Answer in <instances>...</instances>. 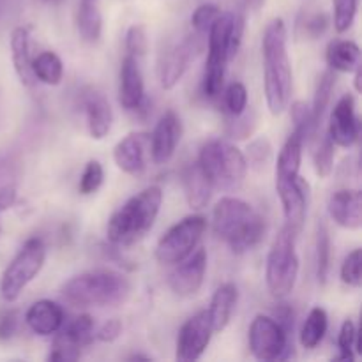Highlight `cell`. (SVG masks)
I'll return each instance as SVG.
<instances>
[{
	"mask_svg": "<svg viewBox=\"0 0 362 362\" xmlns=\"http://www.w3.org/2000/svg\"><path fill=\"white\" fill-rule=\"evenodd\" d=\"M288 32L281 18H272L262 39L264 55V88L267 108L272 115H279L290 105L293 90V71L288 57Z\"/></svg>",
	"mask_w": 362,
	"mask_h": 362,
	"instance_id": "6da1fadb",
	"label": "cell"
},
{
	"mask_svg": "<svg viewBox=\"0 0 362 362\" xmlns=\"http://www.w3.org/2000/svg\"><path fill=\"white\" fill-rule=\"evenodd\" d=\"M214 233L228 244L235 255L255 250L265 235V218L247 202L235 197H223L212 212Z\"/></svg>",
	"mask_w": 362,
	"mask_h": 362,
	"instance_id": "7a4b0ae2",
	"label": "cell"
},
{
	"mask_svg": "<svg viewBox=\"0 0 362 362\" xmlns=\"http://www.w3.org/2000/svg\"><path fill=\"white\" fill-rule=\"evenodd\" d=\"M163 205L159 186H148L117 209L106 225V239L117 247L133 246L154 226Z\"/></svg>",
	"mask_w": 362,
	"mask_h": 362,
	"instance_id": "3957f363",
	"label": "cell"
},
{
	"mask_svg": "<svg viewBox=\"0 0 362 362\" xmlns=\"http://www.w3.org/2000/svg\"><path fill=\"white\" fill-rule=\"evenodd\" d=\"M131 281L112 269H95L73 276L62 285V297L73 308H115L131 296Z\"/></svg>",
	"mask_w": 362,
	"mask_h": 362,
	"instance_id": "277c9868",
	"label": "cell"
},
{
	"mask_svg": "<svg viewBox=\"0 0 362 362\" xmlns=\"http://www.w3.org/2000/svg\"><path fill=\"white\" fill-rule=\"evenodd\" d=\"M237 13H219L207 32V60H205L202 90L209 99H218L223 92L226 66L239 53L233 45Z\"/></svg>",
	"mask_w": 362,
	"mask_h": 362,
	"instance_id": "5b68a950",
	"label": "cell"
},
{
	"mask_svg": "<svg viewBox=\"0 0 362 362\" xmlns=\"http://www.w3.org/2000/svg\"><path fill=\"white\" fill-rule=\"evenodd\" d=\"M198 165L211 180L214 189H239L247 173L244 152L221 138H214L202 145L200 154H198Z\"/></svg>",
	"mask_w": 362,
	"mask_h": 362,
	"instance_id": "8992f818",
	"label": "cell"
},
{
	"mask_svg": "<svg viewBox=\"0 0 362 362\" xmlns=\"http://www.w3.org/2000/svg\"><path fill=\"white\" fill-rule=\"evenodd\" d=\"M297 235L288 225L279 230L278 235L272 240L269 250L267 262H265V283L276 299H285L296 288L299 278V255H297Z\"/></svg>",
	"mask_w": 362,
	"mask_h": 362,
	"instance_id": "52a82bcc",
	"label": "cell"
},
{
	"mask_svg": "<svg viewBox=\"0 0 362 362\" xmlns=\"http://www.w3.org/2000/svg\"><path fill=\"white\" fill-rule=\"evenodd\" d=\"M46 262V246L41 239L25 240L16 257L9 262L0 278V296L6 303H14L25 288L42 271Z\"/></svg>",
	"mask_w": 362,
	"mask_h": 362,
	"instance_id": "ba28073f",
	"label": "cell"
},
{
	"mask_svg": "<svg viewBox=\"0 0 362 362\" xmlns=\"http://www.w3.org/2000/svg\"><path fill=\"white\" fill-rule=\"evenodd\" d=\"M205 230H207V219L204 216H186L159 239L154 253L156 260L161 265H177L197 250Z\"/></svg>",
	"mask_w": 362,
	"mask_h": 362,
	"instance_id": "9c48e42d",
	"label": "cell"
},
{
	"mask_svg": "<svg viewBox=\"0 0 362 362\" xmlns=\"http://www.w3.org/2000/svg\"><path fill=\"white\" fill-rule=\"evenodd\" d=\"M247 341L255 359L264 362L288 359L290 349H293L285 329L269 315H257L253 318Z\"/></svg>",
	"mask_w": 362,
	"mask_h": 362,
	"instance_id": "30bf717a",
	"label": "cell"
},
{
	"mask_svg": "<svg viewBox=\"0 0 362 362\" xmlns=\"http://www.w3.org/2000/svg\"><path fill=\"white\" fill-rule=\"evenodd\" d=\"M205 45H207V35L194 32V34L187 35L180 42L173 45L170 49H166L161 66H159V80H161V87L165 90H172L182 80L189 64L197 59V55L205 48Z\"/></svg>",
	"mask_w": 362,
	"mask_h": 362,
	"instance_id": "8fae6325",
	"label": "cell"
},
{
	"mask_svg": "<svg viewBox=\"0 0 362 362\" xmlns=\"http://www.w3.org/2000/svg\"><path fill=\"white\" fill-rule=\"evenodd\" d=\"M212 331L211 318L207 310L198 311L191 318H187L177 334L175 343V359L180 362L198 361L211 345Z\"/></svg>",
	"mask_w": 362,
	"mask_h": 362,
	"instance_id": "7c38bea8",
	"label": "cell"
},
{
	"mask_svg": "<svg viewBox=\"0 0 362 362\" xmlns=\"http://www.w3.org/2000/svg\"><path fill=\"white\" fill-rule=\"evenodd\" d=\"M276 191L281 200L285 225H288L296 232H300L306 221L308 205L311 198L308 180L300 175L292 177V179H276Z\"/></svg>",
	"mask_w": 362,
	"mask_h": 362,
	"instance_id": "4fadbf2b",
	"label": "cell"
},
{
	"mask_svg": "<svg viewBox=\"0 0 362 362\" xmlns=\"http://www.w3.org/2000/svg\"><path fill=\"white\" fill-rule=\"evenodd\" d=\"M327 134L336 147L350 148L357 144L361 136V119L356 112L354 95L345 94L336 103L329 117Z\"/></svg>",
	"mask_w": 362,
	"mask_h": 362,
	"instance_id": "5bb4252c",
	"label": "cell"
},
{
	"mask_svg": "<svg viewBox=\"0 0 362 362\" xmlns=\"http://www.w3.org/2000/svg\"><path fill=\"white\" fill-rule=\"evenodd\" d=\"M205 272H207V251L200 247V250H194L182 262H179L177 267L170 272V290L179 297L197 296L204 285Z\"/></svg>",
	"mask_w": 362,
	"mask_h": 362,
	"instance_id": "9a60e30c",
	"label": "cell"
},
{
	"mask_svg": "<svg viewBox=\"0 0 362 362\" xmlns=\"http://www.w3.org/2000/svg\"><path fill=\"white\" fill-rule=\"evenodd\" d=\"M182 138V122L173 110H168L161 115L156 124L154 131L148 136L151 158L156 165H166L173 158L177 145Z\"/></svg>",
	"mask_w": 362,
	"mask_h": 362,
	"instance_id": "2e32d148",
	"label": "cell"
},
{
	"mask_svg": "<svg viewBox=\"0 0 362 362\" xmlns=\"http://www.w3.org/2000/svg\"><path fill=\"white\" fill-rule=\"evenodd\" d=\"M148 134L129 133L113 147V161L120 172L138 177L147 168Z\"/></svg>",
	"mask_w": 362,
	"mask_h": 362,
	"instance_id": "e0dca14e",
	"label": "cell"
},
{
	"mask_svg": "<svg viewBox=\"0 0 362 362\" xmlns=\"http://www.w3.org/2000/svg\"><path fill=\"white\" fill-rule=\"evenodd\" d=\"M145 101V83L136 57L127 53L120 64L119 103L127 112H136Z\"/></svg>",
	"mask_w": 362,
	"mask_h": 362,
	"instance_id": "ac0fdd59",
	"label": "cell"
},
{
	"mask_svg": "<svg viewBox=\"0 0 362 362\" xmlns=\"http://www.w3.org/2000/svg\"><path fill=\"white\" fill-rule=\"evenodd\" d=\"M327 212L332 221L341 228L356 232L362 226V193L361 189H339L331 194Z\"/></svg>",
	"mask_w": 362,
	"mask_h": 362,
	"instance_id": "d6986e66",
	"label": "cell"
},
{
	"mask_svg": "<svg viewBox=\"0 0 362 362\" xmlns=\"http://www.w3.org/2000/svg\"><path fill=\"white\" fill-rule=\"evenodd\" d=\"M28 329L37 336H52L64 325V311L55 300H35L25 313Z\"/></svg>",
	"mask_w": 362,
	"mask_h": 362,
	"instance_id": "ffe728a7",
	"label": "cell"
},
{
	"mask_svg": "<svg viewBox=\"0 0 362 362\" xmlns=\"http://www.w3.org/2000/svg\"><path fill=\"white\" fill-rule=\"evenodd\" d=\"M85 117H87L88 134L94 140H103L108 136L113 124V112L108 99L95 90H88L83 95Z\"/></svg>",
	"mask_w": 362,
	"mask_h": 362,
	"instance_id": "44dd1931",
	"label": "cell"
},
{
	"mask_svg": "<svg viewBox=\"0 0 362 362\" xmlns=\"http://www.w3.org/2000/svg\"><path fill=\"white\" fill-rule=\"evenodd\" d=\"M237 300H239V288H237L235 283L228 281L218 286V290L212 296L211 306L207 310L212 331L221 332L228 327L233 311H235Z\"/></svg>",
	"mask_w": 362,
	"mask_h": 362,
	"instance_id": "7402d4cb",
	"label": "cell"
},
{
	"mask_svg": "<svg viewBox=\"0 0 362 362\" xmlns=\"http://www.w3.org/2000/svg\"><path fill=\"white\" fill-rule=\"evenodd\" d=\"M182 184L184 193H186V202L193 211H202V209L207 207V204L211 202L214 186L207 179L204 170L200 168L198 161L189 163L186 166L182 175Z\"/></svg>",
	"mask_w": 362,
	"mask_h": 362,
	"instance_id": "603a6c76",
	"label": "cell"
},
{
	"mask_svg": "<svg viewBox=\"0 0 362 362\" xmlns=\"http://www.w3.org/2000/svg\"><path fill=\"white\" fill-rule=\"evenodd\" d=\"M11 57H13L14 71L21 85L32 87L35 83V78L32 74L30 35L25 27H16L11 32Z\"/></svg>",
	"mask_w": 362,
	"mask_h": 362,
	"instance_id": "cb8c5ba5",
	"label": "cell"
},
{
	"mask_svg": "<svg viewBox=\"0 0 362 362\" xmlns=\"http://www.w3.org/2000/svg\"><path fill=\"white\" fill-rule=\"evenodd\" d=\"M329 69L336 73H354L361 64V48L357 42L349 39H336L327 46L325 52Z\"/></svg>",
	"mask_w": 362,
	"mask_h": 362,
	"instance_id": "d4e9b609",
	"label": "cell"
},
{
	"mask_svg": "<svg viewBox=\"0 0 362 362\" xmlns=\"http://www.w3.org/2000/svg\"><path fill=\"white\" fill-rule=\"evenodd\" d=\"M304 138L299 133L292 131L281 147L276 161V179H292L299 175L300 163H303Z\"/></svg>",
	"mask_w": 362,
	"mask_h": 362,
	"instance_id": "484cf974",
	"label": "cell"
},
{
	"mask_svg": "<svg viewBox=\"0 0 362 362\" xmlns=\"http://www.w3.org/2000/svg\"><path fill=\"white\" fill-rule=\"evenodd\" d=\"M76 27L80 32V37L88 45H94L101 39L103 16L94 0H83L80 4L76 13Z\"/></svg>",
	"mask_w": 362,
	"mask_h": 362,
	"instance_id": "4316f807",
	"label": "cell"
},
{
	"mask_svg": "<svg viewBox=\"0 0 362 362\" xmlns=\"http://www.w3.org/2000/svg\"><path fill=\"white\" fill-rule=\"evenodd\" d=\"M329 327V317L327 311L324 308L317 306L308 313L306 322L303 324V329H300V345L306 350L317 349L322 343V339L327 334Z\"/></svg>",
	"mask_w": 362,
	"mask_h": 362,
	"instance_id": "83f0119b",
	"label": "cell"
},
{
	"mask_svg": "<svg viewBox=\"0 0 362 362\" xmlns=\"http://www.w3.org/2000/svg\"><path fill=\"white\" fill-rule=\"evenodd\" d=\"M336 87V71L327 69L318 76L317 87H315L313 106H311V117H313L315 129H322V120L331 103L332 90Z\"/></svg>",
	"mask_w": 362,
	"mask_h": 362,
	"instance_id": "f1b7e54d",
	"label": "cell"
},
{
	"mask_svg": "<svg viewBox=\"0 0 362 362\" xmlns=\"http://www.w3.org/2000/svg\"><path fill=\"white\" fill-rule=\"evenodd\" d=\"M32 74L35 81L55 87L64 76L62 59L55 52H41L35 59H32Z\"/></svg>",
	"mask_w": 362,
	"mask_h": 362,
	"instance_id": "f546056e",
	"label": "cell"
},
{
	"mask_svg": "<svg viewBox=\"0 0 362 362\" xmlns=\"http://www.w3.org/2000/svg\"><path fill=\"white\" fill-rule=\"evenodd\" d=\"M310 141L313 144V165L315 172L320 179H327L329 175L334 170V147L332 140L329 138L327 133H322V129H318L313 136L310 138Z\"/></svg>",
	"mask_w": 362,
	"mask_h": 362,
	"instance_id": "4dcf8cb0",
	"label": "cell"
},
{
	"mask_svg": "<svg viewBox=\"0 0 362 362\" xmlns=\"http://www.w3.org/2000/svg\"><path fill=\"white\" fill-rule=\"evenodd\" d=\"M55 334H60L73 345L83 349V346L90 345L94 341V318L87 313L80 315L73 322H69L66 327L62 325L60 331H57Z\"/></svg>",
	"mask_w": 362,
	"mask_h": 362,
	"instance_id": "1f68e13d",
	"label": "cell"
},
{
	"mask_svg": "<svg viewBox=\"0 0 362 362\" xmlns=\"http://www.w3.org/2000/svg\"><path fill=\"white\" fill-rule=\"evenodd\" d=\"M317 279L322 286L327 285L331 274V235L324 221L317 225Z\"/></svg>",
	"mask_w": 362,
	"mask_h": 362,
	"instance_id": "d6a6232c",
	"label": "cell"
},
{
	"mask_svg": "<svg viewBox=\"0 0 362 362\" xmlns=\"http://www.w3.org/2000/svg\"><path fill=\"white\" fill-rule=\"evenodd\" d=\"M244 158H246L247 168L255 170V172L267 170V166L272 163V158H274V148H272L271 140L265 136L253 140L247 145Z\"/></svg>",
	"mask_w": 362,
	"mask_h": 362,
	"instance_id": "836d02e7",
	"label": "cell"
},
{
	"mask_svg": "<svg viewBox=\"0 0 362 362\" xmlns=\"http://www.w3.org/2000/svg\"><path fill=\"white\" fill-rule=\"evenodd\" d=\"M359 334H357L356 324L352 320L343 322L341 329H339L338 334V349L339 356L336 357V361H345V362H354L356 361V350L359 352Z\"/></svg>",
	"mask_w": 362,
	"mask_h": 362,
	"instance_id": "e575fe53",
	"label": "cell"
},
{
	"mask_svg": "<svg viewBox=\"0 0 362 362\" xmlns=\"http://www.w3.org/2000/svg\"><path fill=\"white\" fill-rule=\"evenodd\" d=\"M223 106L230 117H237L247 108V88L243 81H233L223 94Z\"/></svg>",
	"mask_w": 362,
	"mask_h": 362,
	"instance_id": "d590c367",
	"label": "cell"
},
{
	"mask_svg": "<svg viewBox=\"0 0 362 362\" xmlns=\"http://www.w3.org/2000/svg\"><path fill=\"white\" fill-rule=\"evenodd\" d=\"M290 117L293 122V131L299 133L304 138V141H310V138L317 133L313 124V117H311V108L304 101L292 103V110H290Z\"/></svg>",
	"mask_w": 362,
	"mask_h": 362,
	"instance_id": "8d00e7d4",
	"label": "cell"
},
{
	"mask_svg": "<svg viewBox=\"0 0 362 362\" xmlns=\"http://www.w3.org/2000/svg\"><path fill=\"white\" fill-rule=\"evenodd\" d=\"M103 180H105V170H103V165L98 159H90V161L85 165L83 172H81L80 182H78V191H80V194H83V197L94 194L95 191L101 187Z\"/></svg>",
	"mask_w": 362,
	"mask_h": 362,
	"instance_id": "74e56055",
	"label": "cell"
},
{
	"mask_svg": "<svg viewBox=\"0 0 362 362\" xmlns=\"http://www.w3.org/2000/svg\"><path fill=\"white\" fill-rule=\"evenodd\" d=\"M362 251L357 247V250L350 251L346 255V258L343 260L341 271H339V276H341V281L345 283L350 288H361L362 286Z\"/></svg>",
	"mask_w": 362,
	"mask_h": 362,
	"instance_id": "f35d334b",
	"label": "cell"
},
{
	"mask_svg": "<svg viewBox=\"0 0 362 362\" xmlns=\"http://www.w3.org/2000/svg\"><path fill=\"white\" fill-rule=\"evenodd\" d=\"M332 6H334V28L339 34L349 32L356 21L359 0H332Z\"/></svg>",
	"mask_w": 362,
	"mask_h": 362,
	"instance_id": "ab89813d",
	"label": "cell"
},
{
	"mask_svg": "<svg viewBox=\"0 0 362 362\" xmlns=\"http://www.w3.org/2000/svg\"><path fill=\"white\" fill-rule=\"evenodd\" d=\"M219 7L214 6V4H202L194 9V13L191 14V27H193L194 32L198 34L207 35L209 28L214 23L216 18L219 16Z\"/></svg>",
	"mask_w": 362,
	"mask_h": 362,
	"instance_id": "60d3db41",
	"label": "cell"
},
{
	"mask_svg": "<svg viewBox=\"0 0 362 362\" xmlns=\"http://www.w3.org/2000/svg\"><path fill=\"white\" fill-rule=\"evenodd\" d=\"M126 49L129 55L141 59L148 49L147 30L144 25H131L126 32Z\"/></svg>",
	"mask_w": 362,
	"mask_h": 362,
	"instance_id": "b9f144b4",
	"label": "cell"
},
{
	"mask_svg": "<svg viewBox=\"0 0 362 362\" xmlns=\"http://www.w3.org/2000/svg\"><path fill=\"white\" fill-rule=\"evenodd\" d=\"M81 357V349L80 346L73 345L67 339H64L62 336L57 334L53 339V346L49 350V354L46 356L48 361H59V362H67V361H78Z\"/></svg>",
	"mask_w": 362,
	"mask_h": 362,
	"instance_id": "7bdbcfd3",
	"label": "cell"
},
{
	"mask_svg": "<svg viewBox=\"0 0 362 362\" xmlns=\"http://www.w3.org/2000/svg\"><path fill=\"white\" fill-rule=\"evenodd\" d=\"M232 124L228 127L230 138H239V140H243V138L250 136L255 131V127H257V113L250 112L247 108L244 110V113L232 117Z\"/></svg>",
	"mask_w": 362,
	"mask_h": 362,
	"instance_id": "ee69618b",
	"label": "cell"
},
{
	"mask_svg": "<svg viewBox=\"0 0 362 362\" xmlns=\"http://www.w3.org/2000/svg\"><path fill=\"white\" fill-rule=\"evenodd\" d=\"M329 25H331V20L325 13H315L311 16H308L304 20V35L310 39H318L327 32Z\"/></svg>",
	"mask_w": 362,
	"mask_h": 362,
	"instance_id": "f6af8a7d",
	"label": "cell"
},
{
	"mask_svg": "<svg viewBox=\"0 0 362 362\" xmlns=\"http://www.w3.org/2000/svg\"><path fill=\"white\" fill-rule=\"evenodd\" d=\"M120 334H122V322L119 318H110L98 329V332H94V338L101 343H113L120 338Z\"/></svg>",
	"mask_w": 362,
	"mask_h": 362,
	"instance_id": "bcb514c9",
	"label": "cell"
},
{
	"mask_svg": "<svg viewBox=\"0 0 362 362\" xmlns=\"http://www.w3.org/2000/svg\"><path fill=\"white\" fill-rule=\"evenodd\" d=\"M16 184L9 177H0V212L9 211L16 204Z\"/></svg>",
	"mask_w": 362,
	"mask_h": 362,
	"instance_id": "7dc6e473",
	"label": "cell"
},
{
	"mask_svg": "<svg viewBox=\"0 0 362 362\" xmlns=\"http://www.w3.org/2000/svg\"><path fill=\"white\" fill-rule=\"evenodd\" d=\"M272 318H274V320L285 329L286 334L292 336L293 324H296V313H293L292 306H288V304H279V306L274 310Z\"/></svg>",
	"mask_w": 362,
	"mask_h": 362,
	"instance_id": "c3c4849f",
	"label": "cell"
},
{
	"mask_svg": "<svg viewBox=\"0 0 362 362\" xmlns=\"http://www.w3.org/2000/svg\"><path fill=\"white\" fill-rule=\"evenodd\" d=\"M18 329V313L14 310L4 311L0 315V341H7Z\"/></svg>",
	"mask_w": 362,
	"mask_h": 362,
	"instance_id": "681fc988",
	"label": "cell"
},
{
	"mask_svg": "<svg viewBox=\"0 0 362 362\" xmlns=\"http://www.w3.org/2000/svg\"><path fill=\"white\" fill-rule=\"evenodd\" d=\"M354 73H356V76H354V88H356V92H362V67H361V64L359 66L356 67V69H354Z\"/></svg>",
	"mask_w": 362,
	"mask_h": 362,
	"instance_id": "f907efd6",
	"label": "cell"
},
{
	"mask_svg": "<svg viewBox=\"0 0 362 362\" xmlns=\"http://www.w3.org/2000/svg\"><path fill=\"white\" fill-rule=\"evenodd\" d=\"M244 4H246L247 9H251V11H258V9H260L262 6H264L265 0H244Z\"/></svg>",
	"mask_w": 362,
	"mask_h": 362,
	"instance_id": "816d5d0a",
	"label": "cell"
},
{
	"mask_svg": "<svg viewBox=\"0 0 362 362\" xmlns=\"http://www.w3.org/2000/svg\"><path fill=\"white\" fill-rule=\"evenodd\" d=\"M127 361H152V357L144 356V354H133V356L127 357Z\"/></svg>",
	"mask_w": 362,
	"mask_h": 362,
	"instance_id": "f5cc1de1",
	"label": "cell"
},
{
	"mask_svg": "<svg viewBox=\"0 0 362 362\" xmlns=\"http://www.w3.org/2000/svg\"><path fill=\"white\" fill-rule=\"evenodd\" d=\"M0 235H2V226H0Z\"/></svg>",
	"mask_w": 362,
	"mask_h": 362,
	"instance_id": "db71d44e",
	"label": "cell"
}]
</instances>
